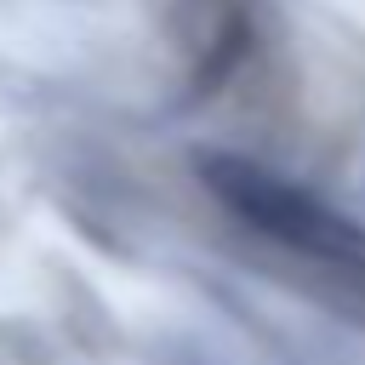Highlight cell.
Masks as SVG:
<instances>
[{
    "label": "cell",
    "mask_w": 365,
    "mask_h": 365,
    "mask_svg": "<svg viewBox=\"0 0 365 365\" xmlns=\"http://www.w3.org/2000/svg\"><path fill=\"white\" fill-rule=\"evenodd\" d=\"M194 171L217 194V205L234 222H245L251 234H262V240L285 245L291 257H308L331 274L365 279V222H354L314 188L291 182L285 171H274L251 154H222V148L200 154Z\"/></svg>",
    "instance_id": "1"
}]
</instances>
